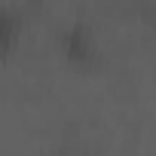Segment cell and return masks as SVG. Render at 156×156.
<instances>
[{"instance_id": "1", "label": "cell", "mask_w": 156, "mask_h": 156, "mask_svg": "<svg viewBox=\"0 0 156 156\" xmlns=\"http://www.w3.org/2000/svg\"><path fill=\"white\" fill-rule=\"evenodd\" d=\"M12 37H16V19L9 12H0V55L12 46Z\"/></svg>"}]
</instances>
